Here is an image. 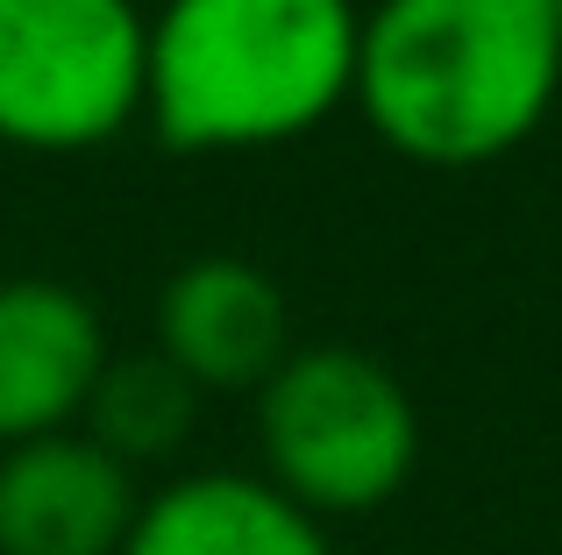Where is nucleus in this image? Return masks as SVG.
<instances>
[{
  "mask_svg": "<svg viewBox=\"0 0 562 555\" xmlns=\"http://www.w3.org/2000/svg\"><path fill=\"white\" fill-rule=\"evenodd\" d=\"M555 100V0H378V8H363L349 107L406 165H498L549 128Z\"/></svg>",
  "mask_w": 562,
  "mask_h": 555,
  "instance_id": "f257e3e1",
  "label": "nucleus"
},
{
  "mask_svg": "<svg viewBox=\"0 0 562 555\" xmlns=\"http://www.w3.org/2000/svg\"><path fill=\"white\" fill-rule=\"evenodd\" d=\"M357 0H150L143 128L179 157H249L357 100Z\"/></svg>",
  "mask_w": 562,
  "mask_h": 555,
  "instance_id": "f03ea898",
  "label": "nucleus"
},
{
  "mask_svg": "<svg viewBox=\"0 0 562 555\" xmlns=\"http://www.w3.org/2000/svg\"><path fill=\"white\" fill-rule=\"evenodd\" d=\"M257 463L314 520H363L420 471V406L371 349L306 342L257 392Z\"/></svg>",
  "mask_w": 562,
  "mask_h": 555,
  "instance_id": "7ed1b4c3",
  "label": "nucleus"
},
{
  "mask_svg": "<svg viewBox=\"0 0 562 555\" xmlns=\"http://www.w3.org/2000/svg\"><path fill=\"white\" fill-rule=\"evenodd\" d=\"M143 0H0V143L79 157L143 122Z\"/></svg>",
  "mask_w": 562,
  "mask_h": 555,
  "instance_id": "20e7f679",
  "label": "nucleus"
},
{
  "mask_svg": "<svg viewBox=\"0 0 562 555\" xmlns=\"http://www.w3.org/2000/svg\"><path fill=\"white\" fill-rule=\"evenodd\" d=\"M150 349L192 392H249L257 399L271 371L292 356V299L249 257H192L157 285Z\"/></svg>",
  "mask_w": 562,
  "mask_h": 555,
  "instance_id": "39448f33",
  "label": "nucleus"
},
{
  "mask_svg": "<svg viewBox=\"0 0 562 555\" xmlns=\"http://www.w3.org/2000/svg\"><path fill=\"white\" fill-rule=\"evenodd\" d=\"M114 342L100 306L65 278H0V449L71 434Z\"/></svg>",
  "mask_w": 562,
  "mask_h": 555,
  "instance_id": "423d86ee",
  "label": "nucleus"
},
{
  "mask_svg": "<svg viewBox=\"0 0 562 555\" xmlns=\"http://www.w3.org/2000/svg\"><path fill=\"white\" fill-rule=\"evenodd\" d=\"M143 485L93 434L0 449V555H122Z\"/></svg>",
  "mask_w": 562,
  "mask_h": 555,
  "instance_id": "0eeeda50",
  "label": "nucleus"
},
{
  "mask_svg": "<svg viewBox=\"0 0 562 555\" xmlns=\"http://www.w3.org/2000/svg\"><path fill=\"white\" fill-rule=\"evenodd\" d=\"M122 555H335V534L263 471H179L143 491Z\"/></svg>",
  "mask_w": 562,
  "mask_h": 555,
  "instance_id": "6e6552de",
  "label": "nucleus"
},
{
  "mask_svg": "<svg viewBox=\"0 0 562 555\" xmlns=\"http://www.w3.org/2000/svg\"><path fill=\"white\" fill-rule=\"evenodd\" d=\"M200 428V392L171 371L157 349H136V356H108L93 399H86L79 434H93L114 463L128 471H150V463H171Z\"/></svg>",
  "mask_w": 562,
  "mask_h": 555,
  "instance_id": "1a4fd4ad",
  "label": "nucleus"
},
{
  "mask_svg": "<svg viewBox=\"0 0 562 555\" xmlns=\"http://www.w3.org/2000/svg\"><path fill=\"white\" fill-rule=\"evenodd\" d=\"M555 14H562V0H555Z\"/></svg>",
  "mask_w": 562,
  "mask_h": 555,
  "instance_id": "9d476101",
  "label": "nucleus"
}]
</instances>
